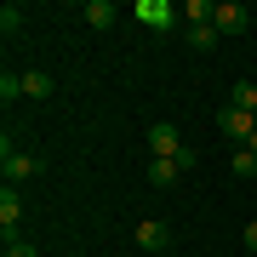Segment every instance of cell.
Wrapping results in <instances>:
<instances>
[{"label": "cell", "mask_w": 257, "mask_h": 257, "mask_svg": "<svg viewBox=\"0 0 257 257\" xmlns=\"http://www.w3.org/2000/svg\"><path fill=\"white\" fill-rule=\"evenodd\" d=\"M217 132L246 149V143L257 138V114H246V109H234V103H229V109H217Z\"/></svg>", "instance_id": "6da1fadb"}, {"label": "cell", "mask_w": 257, "mask_h": 257, "mask_svg": "<svg viewBox=\"0 0 257 257\" xmlns=\"http://www.w3.org/2000/svg\"><path fill=\"white\" fill-rule=\"evenodd\" d=\"M40 172V160L35 155H18V149H0V177H6V189H18V183H29V177H35Z\"/></svg>", "instance_id": "7a4b0ae2"}, {"label": "cell", "mask_w": 257, "mask_h": 257, "mask_svg": "<svg viewBox=\"0 0 257 257\" xmlns=\"http://www.w3.org/2000/svg\"><path fill=\"white\" fill-rule=\"evenodd\" d=\"M177 149H183L177 126L172 120H155V126H149V160H177Z\"/></svg>", "instance_id": "3957f363"}, {"label": "cell", "mask_w": 257, "mask_h": 257, "mask_svg": "<svg viewBox=\"0 0 257 257\" xmlns=\"http://www.w3.org/2000/svg\"><path fill=\"white\" fill-rule=\"evenodd\" d=\"M132 240H138V246H143L149 257H160V251H172V229H166L160 217H143V223H138V234H132Z\"/></svg>", "instance_id": "277c9868"}, {"label": "cell", "mask_w": 257, "mask_h": 257, "mask_svg": "<svg viewBox=\"0 0 257 257\" xmlns=\"http://www.w3.org/2000/svg\"><path fill=\"white\" fill-rule=\"evenodd\" d=\"M246 6H234V0H223L217 6V18H211V29H217V35H246Z\"/></svg>", "instance_id": "5b68a950"}, {"label": "cell", "mask_w": 257, "mask_h": 257, "mask_svg": "<svg viewBox=\"0 0 257 257\" xmlns=\"http://www.w3.org/2000/svg\"><path fill=\"white\" fill-rule=\"evenodd\" d=\"M138 18L149 29H172L177 23V6H172V0H138Z\"/></svg>", "instance_id": "8992f818"}, {"label": "cell", "mask_w": 257, "mask_h": 257, "mask_svg": "<svg viewBox=\"0 0 257 257\" xmlns=\"http://www.w3.org/2000/svg\"><path fill=\"white\" fill-rule=\"evenodd\" d=\"M18 223H23V200H18V189H6V194H0V229H18Z\"/></svg>", "instance_id": "52a82bcc"}, {"label": "cell", "mask_w": 257, "mask_h": 257, "mask_svg": "<svg viewBox=\"0 0 257 257\" xmlns=\"http://www.w3.org/2000/svg\"><path fill=\"white\" fill-rule=\"evenodd\" d=\"M114 18H120L114 0H86V23H92V29H109Z\"/></svg>", "instance_id": "ba28073f"}, {"label": "cell", "mask_w": 257, "mask_h": 257, "mask_svg": "<svg viewBox=\"0 0 257 257\" xmlns=\"http://www.w3.org/2000/svg\"><path fill=\"white\" fill-rule=\"evenodd\" d=\"M23 97H35V103L52 97V74H46V69H29V74H23Z\"/></svg>", "instance_id": "9c48e42d"}, {"label": "cell", "mask_w": 257, "mask_h": 257, "mask_svg": "<svg viewBox=\"0 0 257 257\" xmlns=\"http://www.w3.org/2000/svg\"><path fill=\"white\" fill-rule=\"evenodd\" d=\"M177 177H183V172H177V160H149V183H155V189H172Z\"/></svg>", "instance_id": "30bf717a"}, {"label": "cell", "mask_w": 257, "mask_h": 257, "mask_svg": "<svg viewBox=\"0 0 257 257\" xmlns=\"http://www.w3.org/2000/svg\"><path fill=\"white\" fill-rule=\"evenodd\" d=\"M183 18H189V29H200V23L217 18V6H211V0H189V6H183Z\"/></svg>", "instance_id": "8fae6325"}, {"label": "cell", "mask_w": 257, "mask_h": 257, "mask_svg": "<svg viewBox=\"0 0 257 257\" xmlns=\"http://www.w3.org/2000/svg\"><path fill=\"white\" fill-rule=\"evenodd\" d=\"M217 40H223V35H217V29H211V23L189 29V46H194V52H211V46H217Z\"/></svg>", "instance_id": "7c38bea8"}, {"label": "cell", "mask_w": 257, "mask_h": 257, "mask_svg": "<svg viewBox=\"0 0 257 257\" xmlns=\"http://www.w3.org/2000/svg\"><path fill=\"white\" fill-rule=\"evenodd\" d=\"M229 172H234V177H257V155H251V149H234Z\"/></svg>", "instance_id": "4fadbf2b"}, {"label": "cell", "mask_w": 257, "mask_h": 257, "mask_svg": "<svg viewBox=\"0 0 257 257\" xmlns=\"http://www.w3.org/2000/svg\"><path fill=\"white\" fill-rule=\"evenodd\" d=\"M234 109L257 114V86H251V80H234Z\"/></svg>", "instance_id": "5bb4252c"}, {"label": "cell", "mask_w": 257, "mask_h": 257, "mask_svg": "<svg viewBox=\"0 0 257 257\" xmlns=\"http://www.w3.org/2000/svg\"><path fill=\"white\" fill-rule=\"evenodd\" d=\"M0 97H6V103H18V97H23V74H12V69L0 74Z\"/></svg>", "instance_id": "9a60e30c"}, {"label": "cell", "mask_w": 257, "mask_h": 257, "mask_svg": "<svg viewBox=\"0 0 257 257\" xmlns=\"http://www.w3.org/2000/svg\"><path fill=\"white\" fill-rule=\"evenodd\" d=\"M18 29H23V12L6 6V12H0V35H18Z\"/></svg>", "instance_id": "2e32d148"}, {"label": "cell", "mask_w": 257, "mask_h": 257, "mask_svg": "<svg viewBox=\"0 0 257 257\" xmlns=\"http://www.w3.org/2000/svg\"><path fill=\"white\" fill-rule=\"evenodd\" d=\"M240 240H246V251H257V223H246V229H240Z\"/></svg>", "instance_id": "e0dca14e"}, {"label": "cell", "mask_w": 257, "mask_h": 257, "mask_svg": "<svg viewBox=\"0 0 257 257\" xmlns=\"http://www.w3.org/2000/svg\"><path fill=\"white\" fill-rule=\"evenodd\" d=\"M6 257H35V246H18V240H12V246H6Z\"/></svg>", "instance_id": "ac0fdd59"}, {"label": "cell", "mask_w": 257, "mask_h": 257, "mask_svg": "<svg viewBox=\"0 0 257 257\" xmlns=\"http://www.w3.org/2000/svg\"><path fill=\"white\" fill-rule=\"evenodd\" d=\"M246 149H251V155H257V138H251V143H246Z\"/></svg>", "instance_id": "d6986e66"}]
</instances>
